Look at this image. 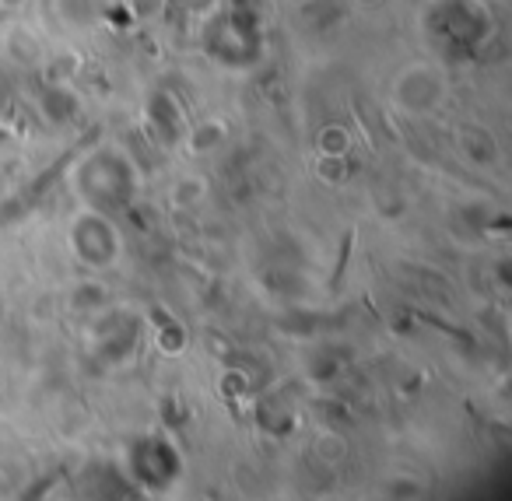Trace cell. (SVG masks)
I'll return each mask as SVG.
<instances>
[{"mask_svg": "<svg viewBox=\"0 0 512 501\" xmlns=\"http://www.w3.org/2000/svg\"><path fill=\"white\" fill-rule=\"evenodd\" d=\"M204 46L221 67H253L264 53V36L253 15L239 8H221L211 11L204 22Z\"/></svg>", "mask_w": 512, "mask_h": 501, "instance_id": "cell-1", "label": "cell"}, {"mask_svg": "<svg viewBox=\"0 0 512 501\" xmlns=\"http://www.w3.org/2000/svg\"><path fill=\"white\" fill-rule=\"evenodd\" d=\"M446 92H449V81H446V71L439 64H407L404 71L393 78V88H390V99H393V109L404 116H428L446 102Z\"/></svg>", "mask_w": 512, "mask_h": 501, "instance_id": "cell-2", "label": "cell"}]
</instances>
